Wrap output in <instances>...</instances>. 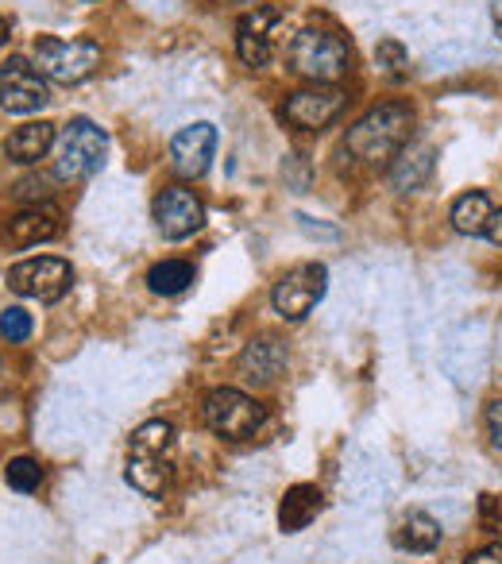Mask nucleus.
<instances>
[{"label":"nucleus","mask_w":502,"mask_h":564,"mask_svg":"<svg viewBox=\"0 0 502 564\" xmlns=\"http://www.w3.org/2000/svg\"><path fill=\"white\" fill-rule=\"evenodd\" d=\"M329 291V271L325 263H302L291 267L283 279L275 282V291H271V306L283 322H302V317L314 314V306L325 299Z\"/></svg>","instance_id":"0eeeda50"},{"label":"nucleus","mask_w":502,"mask_h":564,"mask_svg":"<svg viewBox=\"0 0 502 564\" xmlns=\"http://www.w3.org/2000/svg\"><path fill=\"white\" fill-rule=\"evenodd\" d=\"M17 197H20V202H47V197H51V189H47V182H20V189H17Z\"/></svg>","instance_id":"a878e982"},{"label":"nucleus","mask_w":502,"mask_h":564,"mask_svg":"<svg viewBox=\"0 0 502 564\" xmlns=\"http://www.w3.org/2000/svg\"><path fill=\"white\" fill-rule=\"evenodd\" d=\"M487 240H491V243H499V248H502V209H494L491 213V220H487Z\"/></svg>","instance_id":"cd10ccee"},{"label":"nucleus","mask_w":502,"mask_h":564,"mask_svg":"<svg viewBox=\"0 0 502 564\" xmlns=\"http://www.w3.org/2000/svg\"><path fill=\"white\" fill-rule=\"evenodd\" d=\"M55 140H58V128L51 124V120H32V124H20L17 132L4 140V155L20 166H32L55 148Z\"/></svg>","instance_id":"dca6fc26"},{"label":"nucleus","mask_w":502,"mask_h":564,"mask_svg":"<svg viewBox=\"0 0 502 564\" xmlns=\"http://www.w3.org/2000/svg\"><path fill=\"white\" fill-rule=\"evenodd\" d=\"M483 425H487V437H491V445L502 453V399H491V402H487Z\"/></svg>","instance_id":"393cba45"},{"label":"nucleus","mask_w":502,"mask_h":564,"mask_svg":"<svg viewBox=\"0 0 502 564\" xmlns=\"http://www.w3.org/2000/svg\"><path fill=\"white\" fill-rule=\"evenodd\" d=\"M236 368H240V376L251 379V383H275L286 368V348L271 337L251 340L240 352V360H236Z\"/></svg>","instance_id":"f3484780"},{"label":"nucleus","mask_w":502,"mask_h":564,"mask_svg":"<svg viewBox=\"0 0 502 564\" xmlns=\"http://www.w3.org/2000/svg\"><path fill=\"white\" fill-rule=\"evenodd\" d=\"M174 430L171 422H143L128 441V468L124 479L143 495H163L171 484V468H166V453H171Z\"/></svg>","instance_id":"7ed1b4c3"},{"label":"nucleus","mask_w":502,"mask_h":564,"mask_svg":"<svg viewBox=\"0 0 502 564\" xmlns=\"http://www.w3.org/2000/svg\"><path fill=\"white\" fill-rule=\"evenodd\" d=\"M236 4H251V0H236Z\"/></svg>","instance_id":"7c9ffc66"},{"label":"nucleus","mask_w":502,"mask_h":564,"mask_svg":"<svg viewBox=\"0 0 502 564\" xmlns=\"http://www.w3.org/2000/svg\"><path fill=\"white\" fill-rule=\"evenodd\" d=\"M433 166H437V151L429 148V143H414V148H402L399 155H394L391 163V189L394 194H414V189H422L425 182L433 178Z\"/></svg>","instance_id":"4468645a"},{"label":"nucleus","mask_w":502,"mask_h":564,"mask_svg":"<svg viewBox=\"0 0 502 564\" xmlns=\"http://www.w3.org/2000/svg\"><path fill=\"white\" fill-rule=\"evenodd\" d=\"M491 20H494V35L502 40V0H494L491 4Z\"/></svg>","instance_id":"c85d7f7f"},{"label":"nucleus","mask_w":502,"mask_h":564,"mask_svg":"<svg viewBox=\"0 0 502 564\" xmlns=\"http://www.w3.org/2000/svg\"><path fill=\"white\" fill-rule=\"evenodd\" d=\"M0 337H9V340H28L32 337V314L28 310H20V306H12V310H4L0 314Z\"/></svg>","instance_id":"5701e85b"},{"label":"nucleus","mask_w":502,"mask_h":564,"mask_svg":"<svg viewBox=\"0 0 502 564\" xmlns=\"http://www.w3.org/2000/svg\"><path fill=\"white\" fill-rule=\"evenodd\" d=\"M35 66L43 78L58 82V86H78L101 66V47L94 40H55V35H40L35 40Z\"/></svg>","instance_id":"39448f33"},{"label":"nucleus","mask_w":502,"mask_h":564,"mask_svg":"<svg viewBox=\"0 0 502 564\" xmlns=\"http://www.w3.org/2000/svg\"><path fill=\"white\" fill-rule=\"evenodd\" d=\"M201 414H205V425L225 441L255 437L260 425H263V417H268L260 402L251 399V394L236 391V387H217V391L205 394Z\"/></svg>","instance_id":"423d86ee"},{"label":"nucleus","mask_w":502,"mask_h":564,"mask_svg":"<svg viewBox=\"0 0 502 564\" xmlns=\"http://www.w3.org/2000/svg\"><path fill=\"white\" fill-rule=\"evenodd\" d=\"M151 217H155L159 232H163L166 240H186V236L201 232V225H205V205L197 202L194 189H186V186H166L163 194L155 197V205H151Z\"/></svg>","instance_id":"9b49d317"},{"label":"nucleus","mask_w":502,"mask_h":564,"mask_svg":"<svg viewBox=\"0 0 502 564\" xmlns=\"http://www.w3.org/2000/svg\"><path fill=\"white\" fill-rule=\"evenodd\" d=\"M58 232H63L58 213L40 209V205H35V209L17 213V217H9V225H4V240H9L12 248H35V243L55 240Z\"/></svg>","instance_id":"2eb2a0df"},{"label":"nucleus","mask_w":502,"mask_h":564,"mask_svg":"<svg viewBox=\"0 0 502 564\" xmlns=\"http://www.w3.org/2000/svg\"><path fill=\"white\" fill-rule=\"evenodd\" d=\"M410 132H414V109L406 101H383L348 128L345 143L360 163L379 166L394 163V155L410 143Z\"/></svg>","instance_id":"f257e3e1"},{"label":"nucleus","mask_w":502,"mask_h":564,"mask_svg":"<svg viewBox=\"0 0 502 564\" xmlns=\"http://www.w3.org/2000/svg\"><path fill=\"white\" fill-rule=\"evenodd\" d=\"M463 564H502V541H494V545L479 549V553H471Z\"/></svg>","instance_id":"bb28decb"},{"label":"nucleus","mask_w":502,"mask_h":564,"mask_svg":"<svg viewBox=\"0 0 502 564\" xmlns=\"http://www.w3.org/2000/svg\"><path fill=\"white\" fill-rule=\"evenodd\" d=\"M189 282H194V267H189L186 259H163V263H155L148 271L151 294H163V299H174V294H182Z\"/></svg>","instance_id":"412c9836"},{"label":"nucleus","mask_w":502,"mask_h":564,"mask_svg":"<svg viewBox=\"0 0 502 564\" xmlns=\"http://www.w3.org/2000/svg\"><path fill=\"white\" fill-rule=\"evenodd\" d=\"M345 89L337 86H314V89H298L283 101V117L286 124L302 128V132H321L332 120L345 112Z\"/></svg>","instance_id":"9d476101"},{"label":"nucleus","mask_w":502,"mask_h":564,"mask_svg":"<svg viewBox=\"0 0 502 564\" xmlns=\"http://www.w3.org/2000/svg\"><path fill=\"white\" fill-rule=\"evenodd\" d=\"M70 286H74V267L66 263V259L40 256V259H24V263L9 267V291H17L20 299L58 302V299H66Z\"/></svg>","instance_id":"6e6552de"},{"label":"nucleus","mask_w":502,"mask_h":564,"mask_svg":"<svg viewBox=\"0 0 502 564\" xmlns=\"http://www.w3.org/2000/svg\"><path fill=\"white\" fill-rule=\"evenodd\" d=\"M105 151H109V132L86 117H74L55 140V178L81 182L101 171Z\"/></svg>","instance_id":"20e7f679"},{"label":"nucleus","mask_w":502,"mask_h":564,"mask_svg":"<svg viewBox=\"0 0 502 564\" xmlns=\"http://www.w3.org/2000/svg\"><path fill=\"white\" fill-rule=\"evenodd\" d=\"M47 101V82H43V74L28 58H9V63L0 66V109L28 117V112H40Z\"/></svg>","instance_id":"1a4fd4ad"},{"label":"nucleus","mask_w":502,"mask_h":564,"mask_svg":"<svg viewBox=\"0 0 502 564\" xmlns=\"http://www.w3.org/2000/svg\"><path fill=\"white\" fill-rule=\"evenodd\" d=\"M291 70L298 78H309L314 86H337L340 78L352 74V47L340 35L306 28L291 43Z\"/></svg>","instance_id":"f03ea898"},{"label":"nucleus","mask_w":502,"mask_h":564,"mask_svg":"<svg viewBox=\"0 0 502 564\" xmlns=\"http://www.w3.org/2000/svg\"><path fill=\"white\" fill-rule=\"evenodd\" d=\"M283 20L279 9H268V4H255L248 17H240L236 24V51L248 66H268L271 63V35H275V24Z\"/></svg>","instance_id":"ddd939ff"},{"label":"nucleus","mask_w":502,"mask_h":564,"mask_svg":"<svg viewBox=\"0 0 502 564\" xmlns=\"http://www.w3.org/2000/svg\"><path fill=\"white\" fill-rule=\"evenodd\" d=\"M4 43H9V24L0 20V47H4Z\"/></svg>","instance_id":"c756f323"},{"label":"nucleus","mask_w":502,"mask_h":564,"mask_svg":"<svg viewBox=\"0 0 502 564\" xmlns=\"http://www.w3.org/2000/svg\"><path fill=\"white\" fill-rule=\"evenodd\" d=\"M212 155H217V128L209 120H197V124H186L182 132H174L171 140V171L178 178L194 182L209 171Z\"/></svg>","instance_id":"f8f14e48"},{"label":"nucleus","mask_w":502,"mask_h":564,"mask_svg":"<svg viewBox=\"0 0 502 564\" xmlns=\"http://www.w3.org/2000/svg\"><path fill=\"white\" fill-rule=\"evenodd\" d=\"M375 63L383 66L386 74H402L410 66V55H406V47H402L399 40H383L375 47Z\"/></svg>","instance_id":"b1692460"},{"label":"nucleus","mask_w":502,"mask_h":564,"mask_svg":"<svg viewBox=\"0 0 502 564\" xmlns=\"http://www.w3.org/2000/svg\"><path fill=\"white\" fill-rule=\"evenodd\" d=\"M4 479H9L12 491L32 495V491H40V484H43V468L32 456H17V460H9V468H4Z\"/></svg>","instance_id":"4be33fe9"},{"label":"nucleus","mask_w":502,"mask_h":564,"mask_svg":"<svg viewBox=\"0 0 502 564\" xmlns=\"http://www.w3.org/2000/svg\"><path fill=\"white\" fill-rule=\"evenodd\" d=\"M440 538H445V530H440L437 518H429L425 510H410V514L402 518L399 533H394V541H399L402 549H410V553H433V549L440 545Z\"/></svg>","instance_id":"6ab92c4d"},{"label":"nucleus","mask_w":502,"mask_h":564,"mask_svg":"<svg viewBox=\"0 0 502 564\" xmlns=\"http://www.w3.org/2000/svg\"><path fill=\"white\" fill-rule=\"evenodd\" d=\"M491 202H487L483 189H471V194L456 197L452 202V213H448V220H452V228L460 236H483L487 232V220H491Z\"/></svg>","instance_id":"aec40b11"},{"label":"nucleus","mask_w":502,"mask_h":564,"mask_svg":"<svg viewBox=\"0 0 502 564\" xmlns=\"http://www.w3.org/2000/svg\"><path fill=\"white\" fill-rule=\"evenodd\" d=\"M325 510V495L314 484H294L279 502V525L283 533H302Z\"/></svg>","instance_id":"a211bd4d"}]
</instances>
